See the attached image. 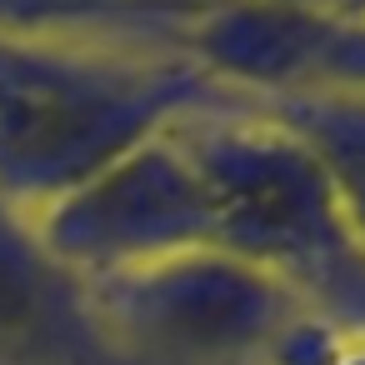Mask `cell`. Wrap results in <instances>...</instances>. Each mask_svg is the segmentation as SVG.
<instances>
[{"label": "cell", "instance_id": "cell-12", "mask_svg": "<svg viewBox=\"0 0 365 365\" xmlns=\"http://www.w3.org/2000/svg\"><path fill=\"white\" fill-rule=\"evenodd\" d=\"M340 16H345V21H365V0H345Z\"/></svg>", "mask_w": 365, "mask_h": 365}, {"label": "cell", "instance_id": "cell-3", "mask_svg": "<svg viewBox=\"0 0 365 365\" xmlns=\"http://www.w3.org/2000/svg\"><path fill=\"white\" fill-rule=\"evenodd\" d=\"M96 320L125 365H220L265 355L305 300L225 250H180L86 280Z\"/></svg>", "mask_w": 365, "mask_h": 365}, {"label": "cell", "instance_id": "cell-5", "mask_svg": "<svg viewBox=\"0 0 365 365\" xmlns=\"http://www.w3.org/2000/svg\"><path fill=\"white\" fill-rule=\"evenodd\" d=\"M0 360L6 365H125L106 340L91 290L71 275L36 220L0 205Z\"/></svg>", "mask_w": 365, "mask_h": 365}, {"label": "cell", "instance_id": "cell-10", "mask_svg": "<svg viewBox=\"0 0 365 365\" xmlns=\"http://www.w3.org/2000/svg\"><path fill=\"white\" fill-rule=\"evenodd\" d=\"M305 310H315V315H325V320H335V325L365 335V250H355V255L305 300Z\"/></svg>", "mask_w": 365, "mask_h": 365}, {"label": "cell", "instance_id": "cell-8", "mask_svg": "<svg viewBox=\"0 0 365 365\" xmlns=\"http://www.w3.org/2000/svg\"><path fill=\"white\" fill-rule=\"evenodd\" d=\"M265 355L270 365H365V335L305 310Z\"/></svg>", "mask_w": 365, "mask_h": 365}, {"label": "cell", "instance_id": "cell-4", "mask_svg": "<svg viewBox=\"0 0 365 365\" xmlns=\"http://www.w3.org/2000/svg\"><path fill=\"white\" fill-rule=\"evenodd\" d=\"M46 250L81 280H101L160 255L215 250L210 245V190L175 130L165 125L106 175L36 215Z\"/></svg>", "mask_w": 365, "mask_h": 365}, {"label": "cell", "instance_id": "cell-9", "mask_svg": "<svg viewBox=\"0 0 365 365\" xmlns=\"http://www.w3.org/2000/svg\"><path fill=\"white\" fill-rule=\"evenodd\" d=\"M305 86H340L365 96V21H345V16L320 21Z\"/></svg>", "mask_w": 365, "mask_h": 365}, {"label": "cell", "instance_id": "cell-2", "mask_svg": "<svg viewBox=\"0 0 365 365\" xmlns=\"http://www.w3.org/2000/svg\"><path fill=\"white\" fill-rule=\"evenodd\" d=\"M210 190V245L310 300L360 245L350 240L315 155L255 106L200 110L170 125Z\"/></svg>", "mask_w": 365, "mask_h": 365}, {"label": "cell", "instance_id": "cell-11", "mask_svg": "<svg viewBox=\"0 0 365 365\" xmlns=\"http://www.w3.org/2000/svg\"><path fill=\"white\" fill-rule=\"evenodd\" d=\"M270 6H295V11H330V16H340L345 0H270Z\"/></svg>", "mask_w": 365, "mask_h": 365}, {"label": "cell", "instance_id": "cell-1", "mask_svg": "<svg viewBox=\"0 0 365 365\" xmlns=\"http://www.w3.org/2000/svg\"><path fill=\"white\" fill-rule=\"evenodd\" d=\"M225 86L185 56H135L0 36V205L41 215Z\"/></svg>", "mask_w": 365, "mask_h": 365}, {"label": "cell", "instance_id": "cell-6", "mask_svg": "<svg viewBox=\"0 0 365 365\" xmlns=\"http://www.w3.org/2000/svg\"><path fill=\"white\" fill-rule=\"evenodd\" d=\"M255 110L315 155L350 240L365 250V96L340 86H295L255 96Z\"/></svg>", "mask_w": 365, "mask_h": 365}, {"label": "cell", "instance_id": "cell-7", "mask_svg": "<svg viewBox=\"0 0 365 365\" xmlns=\"http://www.w3.org/2000/svg\"><path fill=\"white\" fill-rule=\"evenodd\" d=\"M220 0H0V36L120 51V36H170L180 41Z\"/></svg>", "mask_w": 365, "mask_h": 365}]
</instances>
